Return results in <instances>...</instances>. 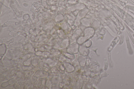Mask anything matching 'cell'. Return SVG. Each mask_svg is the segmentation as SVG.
<instances>
[{
    "label": "cell",
    "mask_w": 134,
    "mask_h": 89,
    "mask_svg": "<svg viewBox=\"0 0 134 89\" xmlns=\"http://www.w3.org/2000/svg\"><path fill=\"white\" fill-rule=\"evenodd\" d=\"M18 2H19V3L21 5H22V3L20 1V0H18Z\"/></svg>",
    "instance_id": "cell-1"
}]
</instances>
